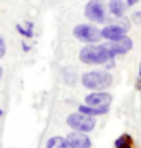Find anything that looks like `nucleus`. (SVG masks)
<instances>
[{
    "label": "nucleus",
    "mask_w": 141,
    "mask_h": 148,
    "mask_svg": "<svg viewBox=\"0 0 141 148\" xmlns=\"http://www.w3.org/2000/svg\"><path fill=\"white\" fill-rule=\"evenodd\" d=\"M111 58L114 56L105 45H87L80 51V60L86 64H104Z\"/></svg>",
    "instance_id": "obj_1"
},
{
    "label": "nucleus",
    "mask_w": 141,
    "mask_h": 148,
    "mask_svg": "<svg viewBox=\"0 0 141 148\" xmlns=\"http://www.w3.org/2000/svg\"><path fill=\"white\" fill-rule=\"evenodd\" d=\"M81 82L86 88H89V90H105L111 85L113 76L107 72H101V71L87 72V73L83 75Z\"/></svg>",
    "instance_id": "obj_2"
},
{
    "label": "nucleus",
    "mask_w": 141,
    "mask_h": 148,
    "mask_svg": "<svg viewBox=\"0 0 141 148\" xmlns=\"http://www.w3.org/2000/svg\"><path fill=\"white\" fill-rule=\"evenodd\" d=\"M74 36L87 43H96L102 39V33L99 29H96L95 25L90 24H78L74 27Z\"/></svg>",
    "instance_id": "obj_3"
},
{
    "label": "nucleus",
    "mask_w": 141,
    "mask_h": 148,
    "mask_svg": "<svg viewBox=\"0 0 141 148\" xmlns=\"http://www.w3.org/2000/svg\"><path fill=\"white\" fill-rule=\"evenodd\" d=\"M68 124L75 129L77 132H92L96 126V120L92 115L83 114V112H78V114H70L68 117Z\"/></svg>",
    "instance_id": "obj_4"
},
{
    "label": "nucleus",
    "mask_w": 141,
    "mask_h": 148,
    "mask_svg": "<svg viewBox=\"0 0 141 148\" xmlns=\"http://www.w3.org/2000/svg\"><path fill=\"white\" fill-rule=\"evenodd\" d=\"M86 16L89 20L95 21V23H104L105 21V11H104V5L99 0H90L86 6L84 11Z\"/></svg>",
    "instance_id": "obj_5"
},
{
    "label": "nucleus",
    "mask_w": 141,
    "mask_h": 148,
    "mask_svg": "<svg viewBox=\"0 0 141 148\" xmlns=\"http://www.w3.org/2000/svg\"><path fill=\"white\" fill-rule=\"evenodd\" d=\"M105 47L111 51L113 56H122L132 49V39L128 36H122L117 40H111L110 43H105Z\"/></svg>",
    "instance_id": "obj_6"
},
{
    "label": "nucleus",
    "mask_w": 141,
    "mask_h": 148,
    "mask_svg": "<svg viewBox=\"0 0 141 148\" xmlns=\"http://www.w3.org/2000/svg\"><path fill=\"white\" fill-rule=\"evenodd\" d=\"M113 97L111 94L108 93H104V91H99V93H92L86 97V103L90 106H108L111 103Z\"/></svg>",
    "instance_id": "obj_7"
},
{
    "label": "nucleus",
    "mask_w": 141,
    "mask_h": 148,
    "mask_svg": "<svg viewBox=\"0 0 141 148\" xmlns=\"http://www.w3.org/2000/svg\"><path fill=\"white\" fill-rule=\"evenodd\" d=\"M66 139H68L69 144L72 145L74 148H90V145H92L89 136H86L84 132H74V133H69Z\"/></svg>",
    "instance_id": "obj_8"
},
{
    "label": "nucleus",
    "mask_w": 141,
    "mask_h": 148,
    "mask_svg": "<svg viewBox=\"0 0 141 148\" xmlns=\"http://www.w3.org/2000/svg\"><path fill=\"white\" fill-rule=\"evenodd\" d=\"M128 27H123V25H107L104 27V30H101L102 38L108 39V40H117L122 36H125Z\"/></svg>",
    "instance_id": "obj_9"
},
{
    "label": "nucleus",
    "mask_w": 141,
    "mask_h": 148,
    "mask_svg": "<svg viewBox=\"0 0 141 148\" xmlns=\"http://www.w3.org/2000/svg\"><path fill=\"white\" fill-rule=\"evenodd\" d=\"M110 11L114 16H119L122 18L125 15V11H126V3L125 0H111L110 2Z\"/></svg>",
    "instance_id": "obj_10"
},
{
    "label": "nucleus",
    "mask_w": 141,
    "mask_h": 148,
    "mask_svg": "<svg viewBox=\"0 0 141 148\" xmlns=\"http://www.w3.org/2000/svg\"><path fill=\"white\" fill-rule=\"evenodd\" d=\"M47 148H74L69 144L68 139L62 138V136H53L50 141L47 142Z\"/></svg>",
    "instance_id": "obj_11"
},
{
    "label": "nucleus",
    "mask_w": 141,
    "mask_h": 148,
    "mask_svg": "<svg viewBox=\"0 0 141 148\" xmlns=\"http://www.w3.org/2000/svg\"><path fill=\"white\" fill-rule=\"evenodd\" d=\"M80 112L87 115H102V114H107L108 112V106H90V105H84L80 106Z\"/></svg>",
    "instance_id": "obj_12"
},
{
    "label": "nucleus",
    "mask_w": 141,
    "mask_h": 148,
    "mask_svg": "<svg viewBox=\"0 0 141 148\" xmlns=\"http://www.w3.org/2000/svg\"><path fill=\"white\" fill-rule=\"evenodd\" d=\"M114 145H116V148H131L132 147V138L129 135H122L116 139Z\"/></svg>",
    "instance_id": "obj_13"
},
{
    "label": "nucleus",
    "mask_w": 141,
    "mask_h": 148,
    "mask_svg": "<svg viewBox=\"0 0 141 148\" xmlns=\"http://www.w3.org/2000/svg\"><path fill=\"white\" fill-rule=\"evenodd\" d=\"M32 29H33V24H32V23H27V29H24L23 25H20V24L17 25V30H18V33L23 34V36H26V38H32V36H33Z\"/></svg>",
    "instance_id": "obj_14"
},
{
    "label": "nucleus",
    "mask_w": 141,
    "mask_h": 148,
    "mask_svg": "<svg viewBox=\"0 0 141 148\" xmlns=\"http://www.w3.org/2000/svg\"><path fill=\"white\" fill-rule=\"evenodd\" d=\"M6 54V45H5V40L0 38V58Z\"/></svg>",
    "instance_id": "obj_15"
},
{
    "label": "nucleus",
    "mask_w": 141,
    "mask_h": 148,
    "mask_svg": "<svg viewBox=\"0 0 141 148\" xmlns=\"http://www.w3.org/2000/svg\"><path fill=\"white\" fill-rule=\"evenodd\" d=\"M132 18H134V21H135L137 24H140V23H141V12H135L134 15H132Z\"/></svg>",
    "instance_id": "obj_16"
},
{
    "label": "nucleus",
    "mask_w": 141,
    "mask_h": 148,
    "mask_svg": "<svg viewBox=\"0 0 141 148\" xmlns=\"http://www.w3.org/2000/svg\"><path fill=\"white\" fill-rule=\"evenodd\" d=\"M126 2H128V5H129V6H132V5L138 3V0H126Z\"/></svg>",
    "instance_id": "obj_17"
},
{
    "label": "nucleus",
    "mask_w": 141,
    "mask_h": 148,
    "mask_svg": "<svg viewBox=\"0 0 141 148\" xmlns=\"http://www.w3.org/2000/svg\"><path fill=\"white\" fill-rule=\"evenodd\" d=\"M23 48H24L26 51H29V49H30V47H29V45H26V43H23Z\"/></svg>",
    "instance_id": "obj_18"
},
{
    "label": "nucleus",
    "mask_w": 141,
    "mask_h": 148,
    "mask_svg": "<svg viewBox=\"0 0 141 148\" xmlns=\"http://www.w3.org/2000/svg\"><path fill=\"white\" fill-rule=\"evenodd\" d=\"M2 75H3V69H2V66H0V78H2Z\"/></svg>",
    "instance_id": "obj_19"
},
{
    "label": "nucleus",
    "mask_w": 141,
    "mask_h": 148,
    "mask_svg": "<svg viewBox=\"0 0 141 148\" xmlns=\"http://www.w3.org/2000/svg\"><path fill=\"white\" fill-rule=\"evenodd\" d=\"M140 79H141V66H140Z\"/></svg>",
    "instance_id": "obj_20"
},
{
    "label": "nucleus",
    "mask_w": 141,
    "mask_h": 148,
    "mask_svg": "<svg viewBox=\"0 0 141 148\" xmlns=\"http://www.w3.org/2000/svg\"><path fill=\"white\" fill-rule=\"evenodd\" d=\"M0 115H2V111H0Z\"/></svg>",
    "instance_id": "obj_21"
}]
</instances>
